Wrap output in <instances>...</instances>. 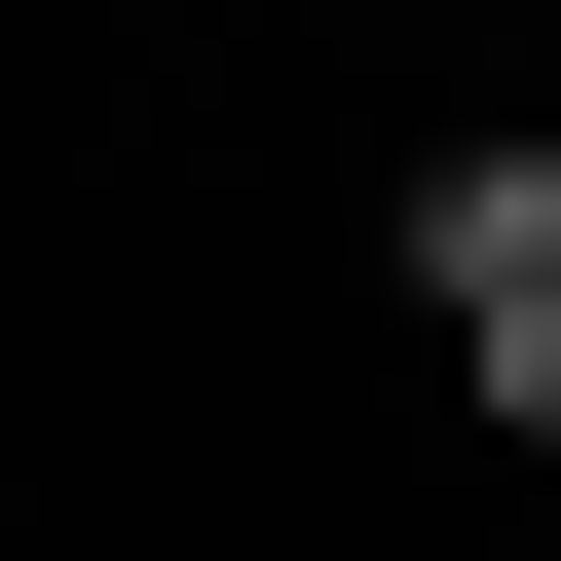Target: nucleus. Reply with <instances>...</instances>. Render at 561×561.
<instances>
[{"label":"nucleus","instance_id":"nucleus-1","mask_svg":"<svg viewBox=\"0 0 561 561\" xmlns=\"http://www.w3.org/2000/svg\"><path fill=\"white\" fill-rule=\"evenodd\" d=\"M375 300L449 337V449L561 486V187H524V113H412L375 150Z\"/></svg>","mask_w":561,"mask_h":561},{"label":"nucleus","instance_id":"nucleus-2","mask_svg":"<svg viewBox=\"0 0 561 561\" xmlns=\"http://www.w3.org/2000/svg\"><path fill=\"white\" fill-rule=\"evenodd\" d=\"M524 187H561V113H524Z\"/></svg>","mask_w":561,"mask_h":561}]
</instances>
